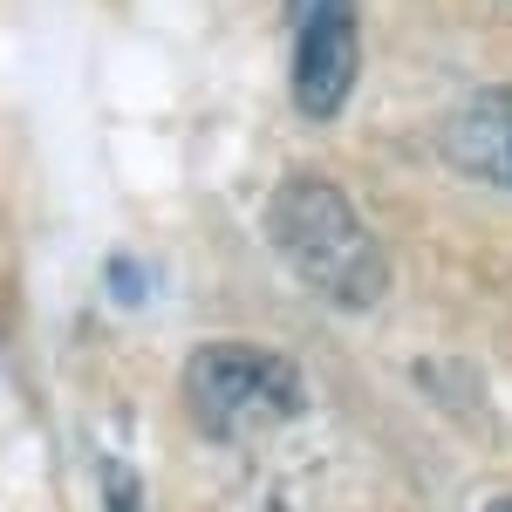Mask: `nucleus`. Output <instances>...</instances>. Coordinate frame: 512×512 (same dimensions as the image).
I'll return each instance as SVG.
<instances>
[{"mask_svg":"<svg viewBox=\"0 0 512 512\" xmlns=\"http://www.w3.org/2000/svg\"><path fill=\"white\" fill-rule=\"evenodd\" d=\"M444 158L485 185L512 192V89H478L465 110L444 123Z\"/></svg>","mask_w":512,"mask_h":512,"instance_id":"4","label":"nucleus"},{"mask_svg":"<svg viewBox=\"0 0 512 512\" xmlns=\"http://www.w3.org/2000/svg\"><path fill=\"white\" fill-rule=\"evenodd\" d=\"M308 403V383L301 369L280 349H260V342H205L185 362V410L205 437H260L294 424Z\"/></svg>","mask_w":512,"mask_h":512,"instance_id":"2","label":"nucleus"},{"mask_svg":"<svg viewBox=\"0 0 512 512\" xmlns=\"http://www.w3.org/2000/svg\"><path fill=\"white\" fill-rule=\"evenodd\" d=\"M485 512H512V499H492V506H485Z\"/></svg>","mask_w":512,"mask_h":512,"instance_id":"5","label":"nucleus"},{"mask_svg":"<svg viewBox=\"0 0 512 512\" xmlns=\"http://www.w3.org/2000/svg\"><path fill=\"white\" fill-rule=\"evenodd\" d=\"M267 239L280 246V260L315 287L328 308L342 315H362L390 294V260L376 233L362 226V212L349 205L342 185H328L315 171L287 178L267 205Z\"/></svg>","mask_w":512,"mask_h":512,"instance_id":"1","label":"nucleus"},{"mask_svg":"<svg viewBox=\"0 0 512 512\" xmlns=\"http://www.w3.org/2000/svg\"><path fill=\"white\" fill-rule=\"evenodd\" d=\"M294 28V103L301 117H335L355 89L362 41H355V0H287Z\"/></svg>","mask_w":512,"mask_h":512,"instance_id":"3","label":"nucleus"}]
</instances>
